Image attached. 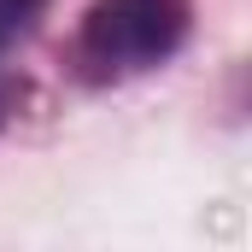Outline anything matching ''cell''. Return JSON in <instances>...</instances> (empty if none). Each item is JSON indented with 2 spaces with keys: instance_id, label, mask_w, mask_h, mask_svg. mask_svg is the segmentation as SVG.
Segmentation results:
<instances>
[{
  "instance_id": "cell-1",
  "label": "cell",
  "mask_w": 252,
  "mask_h": 252,
  "mask_svg": "<svg viewBox=\"0 0 252 252\" xmlns=\"http://www.w3.org/2000/svg\"><path fill=\"white\" fill-rule=\"evenodd\" d=\"M193 0H88L76 24V70L88 82H129L182 53Z\"/></svg>"
}]
</instances>
